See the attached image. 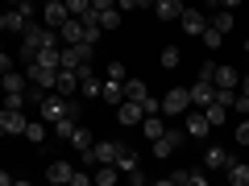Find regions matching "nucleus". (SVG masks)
Segmentation results:
<instances>
[{
	"label": "nucleus",
	"instance_id": "19",
	"mask_svg": "<svg viewBox=\"0 0 249 186\" xmlns=\"http://www.w3.org/2000/svg\"><path fill=\"white\" fill-rule=\"evenodd\" d=\"M46 133H50V124H46V120H25V133H21V137H25L29 145H46Z\"/></svg>",
	"mask_w": 249,
	"mask_h": 186
},
{
	"label": "nucleus",
	"instance_id": "2",
	"mask_svg": "<svg viewBox=\"0 0 249 186\" xmlns=\"http://www.w3.org/2000/svg\"><path fill=\"white\" fill-rule=\"evenodd\" d=\"M187 108H191V91L187 87H170L162 95V116H187Z\"/></svg>",
	"mask_w": 249,
	"mask_h": 186
},
{
	"label": "nucleus",
	"instance_id": "24",
	"mask_svg": "<svg viewBox=\"0 0 249 186\" xmlns=\"http://www.w3.org/2000/svg\"><path fill=\"white\" fill-rule=\"evenodd\" d=\"M100 99H104V104H121V99H124V83L104 79V83H100Z\"/></svg>",
	"mask_w": 249,
	"mask_h": 186
},
{
	"label": "nucleus",
	"instance_id": "7",
	"mask_svg": "<svg viewBox=\"0 0 249 186\" xmlns=\"http://www.w3.org/2000/svg\"><path fill=\"white\" fill-rule=\"evenodd\" d=\"M25 75H29V83H42V87H50L54 91V79H58V66H46V62H25Z\"/></svg>",
	"mask_w": 249,
	"mask_h": 186
},
{
	"label": "nucleus",
	"instance_id": "20",
	"mask_svg": "<svg viewBox=\"0 0 249 186\" xmlns=\"http://www.w3.org/2000/svg\"><path fill=\"white\" fill-rule=\"evenodd\" d=\"M116 178H121L116 161H100V166H96V174H91V182H96V186H112Z\"/></svg>",
	"mask_w": 249,
	"mask_h": 186
},
{
	"label": "nucleus",
	"instance_id": "3",
	"mask_svg": "<svg viewBox=\"0 0 249 186\" xmlns=\"http://www.w3.org/2000/svg\"><path fill=\"white\" fill-rule=\"evenodd\" d=\"M91 54H96V46L91 42H79V46H62V66H71V71H79V66H88Z\"/></svg>",
	"mask_w": 249,
	"mask_h": 186
},
{
	"label": "nucleus",
	"instance_id": "36",
	"mask_svg": "<svg viewBox=\"0 0 249 186\" xmlns=\"http://www.w3.org/2000/svg\"><path fill=\"white\" fill-rule=\"evenodd\" d=\"M237 145H249V116L237 124Z\"/></svg>",
	"mask_w": 249,
	"mask_h": 186
},
{
	"label": "nucleus",
	"instance_id": "30",
	"mask_svg": "<svg viewBox=\"0 0 249 186\" xmlns=\"http://www.w3.org/2000/svg\"><path fill=\"white\" fill-rule=\"evenodd\" d=\"M224 174H229V182H232V186H249V166H245V161H232Z\"/></svg>",
	"mask_w": 249,
	"mask_h": 186
},
{
	"label": "nucleus",
	"instance_id": "5",
	"mask_svg": "<svg viewBox=\"0 0 249 186\" xmlns=\"http://www.w3.org/2000/svg\"><path fill=\"white\" fill-rule=\"evenodd\" d=\"M0 133L4 137L25 133V108H0Z\"/></svg>",
	"mask_w": 249,
	"mask_h": 186
},
{
	"label": "nucleus",
	"instance_id": "31",
	"mask_svg": "<svg viewBox=\"0 0 249 186\" xmlns=\"http://www.w3.org/2000/svg\"><path fill=\"white\" fill-rule=\"evenodd\" d=\"M199 42H204L208 50H220V46H224V33H220V29H212V25H204V33H199Z\"/></svg>",
	"mask_w": 249,
	"mask_h": 186
},
{
	"label": "nucleus",
	"instance_id": "48",
	"mask_svg": "<svg viewBox=\"0 0 249 186\" xmlns=\"http://www.w3.org/2000/svg\"><path fill=\"white\" fill-rule=\"evenodd\" d=\"M245 54H249V42H245Z\"/></svg>",
	"mask_w": 249,
	"mask_h": 186
},
{
	"label": "nucleus",
	"instance_id": "42",
	"mask_svg": "<svg viewBox=\"0 0 249 186\" xmlns=\"http://www.w3.org/2000/svg\"><path fill=\"white\" fill-rule=\"evenodd\" d=\"M116 0H91V9H112Z\"/></svg>",
	"mask_w": 249,
	"mask_h": 186
},
{
	"label": "nucleus",
	"instance_id": "29",
	"mask_svg": "<svg viewBox=\"0 0 249 186\" xmlns=\"http://www.w3.org/2000/svg\"><path fill=\"white\" fill-rule=\"evenodd\" d=\"M145 95H150V87H145V79H124V99H137V104H142Z\"/></svg>",
	"mask_w": 249,
	"mask_h": 186
},
{
	"label": "nucleus",
	"instance_id": "6",
	"mask_svg": "<svg viewBox=\"0 0 249 186\" xmlns=\"http://www.w3.org/2000/svg\"><path fill=\"white\" fill-rule=\"evenodd\" d=\"M71 21V9L62 4V0H46L42 4V25H50V29H62Z\"/></svg>",
	"mask_w": 249,
	"mask_h": 186
},
{
	"label": "nucleus",
	"instance_id": "35",
	"mask_svg": "<svg viewBox=\"0 0 249 186\" xmlns=\"http://www.w3.org/2000/svg\"><path fill=\"white\" fill-rule=\"evenodd\" d=\"M67 9H71V17H83V13L91 9V0H62Z\"/></svg>",
	"mask_w": 249,
	"mask_h": 186
},
{
	"label": "nucleus",
	"instance_id": "34",
	"mask_svg": "<svg viewBox=\"0 0 249 186\" xmlns=\"http://www.w3.org/2000/svg\"><path fill=\"white\" fill-rule=\"evenodd\" d=\"M104 79H116V83H124V79H129L124 62H108V75H104Z\"/></svg>",
	"mask_w": 249,
	"mask_h": 186
},
{
	"label": "nucleus",
	"instance_id": "26",
	"mask_svg": "<svg viewBox=\"0 0 249 186\" xmlns=\"http://www.w3.org/2000/svg\"><path fill=\"white\" fill-rule=\"evenodd\" d=\"M142 133L150 137V141L166 133V124H162V112H150V116H142Z\"/></svg>",
	"mask_w": 249,
	"mask_h": 186
},
{
	"label": "nucleus",
	"instance_id": "49",
	"mask_svg": "<svg viewBox=\"0 0 249 186\" xmlns=\"http://www.w3.org/2000/svg\"><path fill=\"white\" fill-rule=\"evenodd\" d=\"M0 50H4V46H0Z\"/></svg>",
	"mask_w": 249,
	"mask_h": 186
},
{
	"label": "nucleus",
	"instance_id": "47",
	"mask_svg": "<svg viewBox=\"0 0 249 186\" xmlns=\"http://www.w3.org/2000/svg\"><path fill=\"white\" fill-rule=\"evenodd\" d=\"M4 4H9V9H17V4H21V0H4Z\"/></svg>",
	"mask_w": 249,
	"mask_h": 186
},
{
	"label": "nucleus",
	"instance_id": "21",
	"mask_svg": "<svg viewBox=\"0 0 249 186\" xmlns=\"http://www.w3.org/2000/svg\"><path fill=\"white\" fill-rule=\"evenodd\" d=\"M116 170H121V174L137 170V149L133 145H116Z\"/></svg>",
	"mask_w": 249,
	"mask_h": 186
},
{
	"label": "nucleus",
	"instance_id": "37",
	"mask_svg": "<svg viewBox=\"0 0 249 186\" xmlns=\"http://www.w3.org/2000/svg\"><path fill=\"white\" fill-rule=\"evenodd\" d=\"M142 108H145V116H150V112H162V99H154V95H145V99H142Z\"/></svg>",
	"mask_w": 249,
	"mask_h": 186
},
{
	"label": "nucleus",
	"instance_id": "11",
	"mask_svg": "<svg viewBox=\"0 0 249 186\" xmlns=\"http://www.w3.org/2000/svg\"><path fill=\"white\" fill-rule=\"evenodd\" d=\"M208 174H199V170H175V174L162 178V186H204Z\"/></svg>",
	"mask_w": 249,
	"mask_h": 186
},
{
	"label": "nucleus",
	"instance_id": "15",
	"mask_svg": "<svg viewBox=\"0 0 249 186\" xmlns=\"http://www.w3.org/2000/svg\"><path fill=\"white\" fill-rule=\"evenodd\" d=\"M54 91H58V95H75V91H79V71H71V66H58Z\"/></svg>",
	"mask_w": 249,
	"mask_h": 186
},
{
	"label": "nucleus",
	"instance_id": "41",
	"mask_svg": "<svg viewBox=\"0 0 249 186\" xmlns=\"http://www.w3.org/2000/svg\"><path fill=\"white\" fill-rule=\"evenodd\" d=\"M116 9H121V13H129V9H137V0H116Z\"/></svg>",
	"mask_w": 249,
	"mask_h": 186
},
{
	"label": "nucleus",
	"instance_id": "33",
	"mask_svg": "<svg viewBox=\"0 0 249 186\" xmlns=\"http://www.w3.org/2000/svg\"><path fill=\"white\" fill-rule=\"evenodd\" d=\"M79 91H83V99H100V79H96V75H83Z\"/></svg>",
	"mask_w": 249,
	"mask_h": 186
},
{
	"label": "nucleus",
	"instance_id": "18",
	"mask_svg": "<svg viewBox=\"0 0 249 186\" xmlns=\"http://www.w3.org/2000/svg\"><path fill=\"white\" fill-rule=\"evenodd\" d=\"M71 174H75V166L71 161H50V166H46V182H71Z\"/></svg>",
	"mask_w": 249,
	"mask_h": 186
},
{
	"label": "nucleus",
	"instance_id": "43",
	"mask_svg": "<svg viewBox=\"0 0 249 186\" xmlns=\"http://www.w3.org/2000/svg\"><path fill=\"white\" fill-rule=\"evenodd\" d=\"M245 0H220V9H241Z\"/></svg>",
	"mask_w": 249,
	"mask_h": 186
},
{
	"label": "nucleus",
	"instance_id": "16",
	"mask_svg": "<svg viewBox=\"0 0 249 186\" xmlns=\"http://www.w3.org/2000/svg\"><path fill=\"white\" fill-rule=\"evenodd\" d=\"M183 0H154V13H158V21H178L183 17Z\"/></svg>",
	"mask_w": 249,
	"mask_h": 186
},
{
	"label": "nucleus",
	"instance_id": "45",
	"mask_svg": "<svg viewBox=\"0 0 249 186\" xmlns=\"http://www.w3.org/2000/svg\"><path fill=\"white\" fill-rule=\"evenodd\" d=\"M237 91H241V95H249V75H241V87Z\"/></svg>",
	"mask_w": 249,
	"mask_h": 186
},
{
	"label": "nucleus",
	"instance_id": "28",
	"mask_svg": "<svg viewBox=\"0 0 249 186\" xmlns=\"http://www.w3.org/2000/svg\"><path fill=\"white\" fill-rule=\"evenodd\" d=\"M100 13V29H104V33H112V29H121V9H96Z\"/></svg>",
	"mask_w": 249,
	"mask_h": 186
},
{
	"label": "nucleus",
	"instance_id": "14",
	"mask_svg": "<svg viewBox=\"0 0 249 186\" xmlns=\"http://www.w3.org/2000/svg\"><path fill=\"white\" fill-rule=\"evenodd\" d=\"M212 83H216V91H237L241 87V71H232V66H216Z\"/></svg>",
	"mask_w": 249,
	"mask_h": 186
},
{
	"label": "nucleus",
	"instance_id": "32",
	"mask_svg": "<svg viewBox=\"0 0 249 186\" xmlns=\"http://www.w3.org/2000/svg\"><path fill=\"white\" fill-rule=\"evenodd\" d=\"M71 145H75V149H79V153H88V149H91V145H96V141H91V133H88V128H83V124H79V128H75V133H71Z\"/></svg>",
	"mask_w": 249,
	"mask_h": 186
},
{
	"label": "nucleus",
	"instance_id": "17",
	"mask_svg": "<svg viewBox=\"0 0 249 186\" xmlns=\"http://www.w3.org/2000/svg\"><path fill=\"white\" fill-rule=\"evenodd\" d=\"M208 25H212V29H220V33L229 37L232 29H237V17H232V9H216L212 17H208Z\"/></svg>",
	"mask_w": 249,
	"mask_h": 186
},
{
	"label": "nucleus",
	"instance_id": "46",
	"mask_svg": "<svg viewBox=\"0 0 249 186\" xmlns=\"http://www.w3.org/2000/svg\"><path fill=\"white\" fill-rule=\"evenodd\" d=\"M0 33H9V13H0Z\"/></svg>",
	"mask_w": 249,
	"mask_h": 186
},
{
	"label": "nucleus",
	"instance_id": "8",
	"mask_svg": "<svg viewBox=\"0 0 249 186\" xmlns=\"http://www.w3.org/2000/svg\"><path fill=\"white\" fill-rule=\"evenodd\" d=\"M183 133H187V137H196V141H204V137L212 133V124H208V116H204V112H196V108H187Z\"/></svg>",
	"mask_w": 249,
	"mask_h": 186
},
{
	"label": "nucleus",
	"instance_id": "13",
	"mask_svg": "<svg viewBox=\"0 0 249 186\" xmlns=\"http://www.w3.org/2000/svg\"><path fill=\"white\" fill-rule=\"evenodd\" d=\"M232 161H237V157H232L224 145H208V153H204V166H208V170H229Z\"/></svg>",
	"mask_w": 249,
	"mask_h": 186
},
{
	"label": "nucleus",
	"instance_id": "22",
	"mask_svg": "<svg viewBox=\"0 0 249 186\" xmlns=\"http://www.w3.org/2000/svg\"><path fill=\"white\" fill-rule=\"evenodd\" d=\"M58 37H62L67 46H79V42H83V21H79V17H71L67 25L58 29Z\"/></svg>",
	"mask_w": 249,
	"mask_h": 186
},
{
	"label": "nucleus",
	"instance_id": "4",
	"mask_svg": "<svg viewBox=\"0 0 249 186\" xmlns=\"http://www.w3.org/2000/svg\"><path fill=\"white\" fill-rule=\"evenodd\" d=\"M183 141H187L183 128H166L162 137H154V157H158V161H162V157H170V153H175Z\"/></svg>",
	"mask_w": 249,
	"mask_h": 186
},
{
	"label": "nucleus",
	"instance_id": "38",
	"mask_svg": "<svg viewBox=\"0 0 249 186\" xmlns=\"http://www.w3.org/2000/svg\"><path fill=\"white\" fill-rule=\"evenodd\" d=\"M212 71H216V62H212V58L199 62V79H212Z\"/></svg>",
	"mask_w": 249,
	"mask_h": 186
},
{
	"label": "nucleus",
	"instance_id": "23",
	"mask_svg": "<svg viewBox=\"0 0 249 186\" xmlns=\"http://www.w3.org/2000/svg\"><path fill=\"white\" fill-rule=\"evenodd\" d=\"M229 112H232V108H229V104H220V99H212V104L204 108V116H208V124H212V128H220V124L229 120Z\"/></svg>",
	"mask_w": 249,
	"mask_h": 186
},
{
	"label": "nucleus",
	"instance_id": "39",
	"mask_svg": "<svg viewBox=\"0 0 249 186\" xmlns=\"http://www.w3.org/2000/svg\"><path fill=\"white\" fill-rule=\"evenodd\" d=\"M71 182H75V186H91V174H79V170H75V174H71Z\"/></svg>",
	"mask_w": 249,
	"mask_h": 186
},
{
	"label": "nucleus",
	"instance_id": "10",
	"mask_svg": "<svg viewBox=\"0 0 249 186\" xmlns=\"http://www.w3.org/2000/svg\"><path fill=\"white\" fill-rule=\"evenodd\" d=\"M142 116H145V108L137 104V99H121V104H116V120H121L124 128H133V124H142Z\"/></svg>",
	"mask_w": 249,
	"mask_h": 186
},
{
	"label": "nucleus",
	"instance_id": "40",
	"mask_svg": "<svg viewBox=\"0 0 249 186\" xmlns=\"http://www.w3.org/2000/svg\"><path fill=\"white\" fill-rule=\"evenodd\" d=\"M4 71H13V58H9L4 50H0V75H4Z\"/></svg>",
	"mask_w": 249,
	"mask_h": 186
},
{
	"label": "nucleus",
	"instance_id": "1",
	"mask_svg": "<svg viewBox=\"0 0 249 186\" xmlns=\"http://www.w3.org/2000/svg\"><path fill=\"white\" fill-rule=\"evenodd\" d=\"M42 46H58V29H50V25H34V21H29L25 33H21V62H34Z\"/></svg>",
	"mask_w": 249,
	"mask_h": 186
},
{
	"label": "nucleus",
	"instance_id": "25",
	"mask_svg": "<svg viewBox=\"0 0 249 186\" xmlns=\"http://www.w3.org/2000/svg\"><path fill=\"white\" fill-rule=\"evenodd\" d=\"M178 62H183V50H178V46H162L158 50V66L162 71H175Z\"/></svg>",
	"mask_w": 249,
	"mask_h": 186
},
{
	"label": "nucleus",
	"instance_id": "12",
	"mask_svg": "<svg viewBox=\"0 0 249 186\" xmlns=\"http://www.w3.org/2000/svg\"><path fill=\"white\" fill-rule=\"evenodd\" d=\"M178 25H183V33L199 37V33H204V25H208V17H204L199 9H191V4H187V9H183V17H178Z\"/></svg>",
	"mask_w": 249,
	"mask_h": 186
},
{
	"label": "nucleus",
	"instance_id": "44",
	"mask_svg": "<svg viewBox=\"0 0 249 186\" xmlns=\"http://www.w3.org/2000/svg\"><path fill=\"white\" fill-rule=\"evenodd\" d=\"M13 182H17V178H13V174H4V170H0V186H13Z\"/></svg>",
	"mask_w": 249,
	"mask_h": 186
},
{
	"label": "nucleus",
	"instance_id": "9",
	"mask_svg": "<svg viewBox=\"0 0 249 186\" xmlns=\"http://www.w3.org/2000/svg\"><path fill=\"white\" fill-rule=\"evenodd\" d=\"M187 91H191V108H208V104L216 99V83H212V79H196Z\"/></svg>",
	"mask_w": 249,
	"mask_h": 186
},
{
	"label": "nucleus",
	"instance_id": "27",
	"mask_svg": "<svg viewBox=\"0 0 249 186\" xmlns=\"http://www.w3.org/2000/svg\"><path fill=\"white\" fill-rule=\"evenodd\" d=\"M0 87H4V91H25V87H29V75L4 71V75H0Z\"/></svg>",
	"mask_w": 249,
	"mask_h": 186
}]
</instances>
